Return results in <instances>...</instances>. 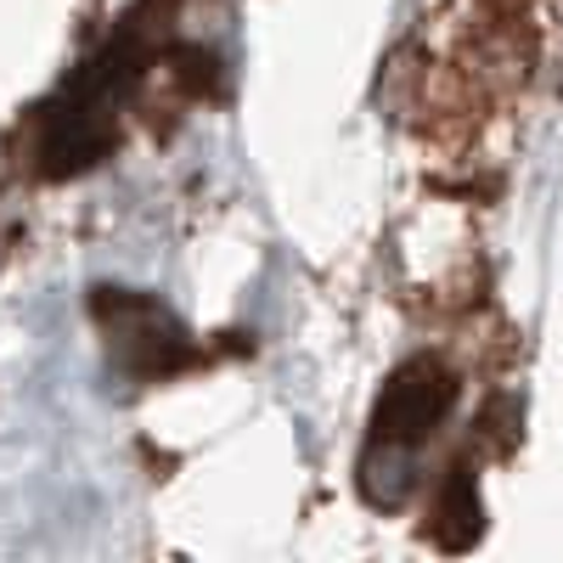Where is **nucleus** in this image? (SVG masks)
<instances>
[{
  "mask_svg": "<svg viewBox=\"0 0 563 563\" xmlns=\"http://www.w3.org/2000/svg\"><path fill=\"white\" fill-rule=\"evenodd\" d=\"M90 310H97V321L113 333V344H119V355H124V366L135 372V378H175V372H186L198 361L186 327L147 294L97 288Z\"/></svg>",
  "mask_w": 563,
  "mask_h": 563,
  "instance_id": "nucleus-1",
  "label": "nucleus"
},
{
  "mask_svg": "<svg viewBox=\"0 0 563 563\" xmlns=\"http://www.w3.org/2000/svg\"><path fill=\"white\" fill-rule=\"evenodd\" d=\"M451 400H456L451 366L434 355H411L406 366H395V378L384 384L378 406H372V440L411 451L417 440H429V429H440Z\"/></svg>",
  "mask_w": 563,
  "mask_h": 563,
  "instance_id": "nucleus-2",
  "label": "nucleus"
},
{
  "mask_svg": "<svg viewBox=\"0 0 563 563\" xmlns=\"http://www.w3.org/2000/svg\"><path fill=\"white\" fill-rule=\"evenodd\" d=\"M445 552H467L479 536H485V501L474 490V474L467 467H456V474L445 479L440 501H434V530H429Z\"/></svg>",
  "mask_w": 563,
  "mask_h": 563,
  "instance_id": "nucleus-3",
  "label": "nucleus"
}]
</instances>
